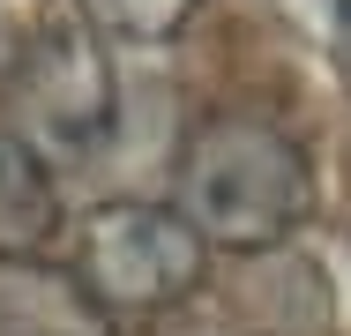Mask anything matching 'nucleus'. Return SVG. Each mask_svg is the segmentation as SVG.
<instances>
[{"instance_id": "nucleus-1", "label": "nucleus", "mask_w": 351, "mask_h": 336, "mask_svg": "<svg viewBox=\"0 0 351 336\" xmlns=\"http://www.w3.org/2000/svg\"><path fill=\"white\" fill-rule=\"evenodd\" d=\"M306 202H314V165L269 120H239V112L202 120L180 157V209L202 224V239L269 247L306 217Z\"/></svg>"}, {"instance_id": "nucleus-3", "label": "nucleus", "mask_w": 351, "mask_h": 336, "mask_svg": "<svg viewBox=\"0 0 351 336\" xmlns=\"http://www.w3.org/2000/svg\"><path fill=\"white\" fill-rule=\"evenodd\" d=\"M0 336H112L105 299L45 262H0Z\"/></svg>"}, {"instance_id": "nucleus-6", "label": "nucleus", "mask_w": 351, "mask_h": 336, "mask_svg": "<svg viewBox=\"0 0 351 336\" xmlns=\"http://www.w3.org/2000/svg\"><path fill=\"white\" fill-rule=\"evenodd\" d=\"M277 8L322 45V53H344L351 60V0H277Z\"/></svg>"}, {"instance_id": "nucleus-4", "label": "nucleus", "mask_w": 351, "mask_h": 336, "mask_svg": "<svg viewBox=\"0 0 351 336\" xmlns=\"http://www.w3.org/2000/svg\"><path fill=\"white\" fill-rule=\"evenodd\" d=\"M53 180L45 165L30 157V142L0 134V254H30L45 232H53Z\"/></svg>"}, {"instance_id": "nucleus-5", "label": "nucleus", "mask_w": 351, "mask_h": 336, "mask_svg": "<svg viewBox=\"0 0 351 336\" xmlns=\"http://www.w3.org/2000/svg\"><path fill=\"white\" fill-rule=\"evenodd\" d=\"M82 8H90V23H105L120 38H165V30H180V15L195 0H82Z\"/></svg>"}, {"instance_id": "nucleus-2", "label": "nucleus", "mask_w": 351, "mask_h": 336, "mask_svg": "<svg viewBox=\"0 0 351 336\" xmlns=\"http://www.w3.org/2000/svg\"><path fill=\"white\" fill-rule=\"evenodd\" d=\"M202 224L187 209H157V202H105L82 232V284L120 307V314H149L172 307L202 284Z\"/></svg>"}]
</instances>
